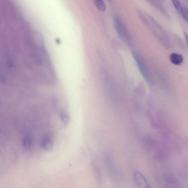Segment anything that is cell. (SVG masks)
I'll list each match as a JSON object with an SVG mask.
<instances>
[{
  "mask_svg": "<svg viewBox=\"0 0 188 188\" xmlns=\"http://www.w3.org/2000/svg\"><path fill=\"white\" fill-rule=\"evenodd\" d=\"M114 21L115 28L118 36L124 42H129L130 41L129 34L121 19L118 16H115Z\"/></svg>",
  "mask_w": 188,
  "mask_h": 188,
  "instance_id": "cell-1",
  "label": "cell"
},
{
  "mask_svg": "<svg viewBox=\"0 0 188 188\" xmlns=\"http://www.w3.org/2000/svg\"><path fill=\"white\" fill-rule=\"evenodd\" d=\"M133 178L135 182L138 187L142 188L150 187L149 183L146 178L139 171H135Z\"/></svg>",
  "mask_w": 188,
  "mask_h": 188,
  "instance_id": "cell-2",
  "label": "cell"
},
{
  "mask_svg": "<svg viewBox=\"0 0 188 188\" xmlns=\"http://www.w3.org/2000/svg\"><path fill=\"white\" fill-rule=\"evenodd\" d=\"M41 147L44 150L50 151L53 149V143L52 137L49 134L46 135L43 137L40 142Z\"/></svg>",
  "mask_w": 188,
  "mask_h": 188,
  "instance_id": "cell-3",
  "label": "cell"
},
{
  "mask_svg": "<svg viewBox=\"0 0 188 188\" xmlns=\"http://www.w3.org/2000/svg\"><path fill=\"white\" fill-rule=\"evenodd\" d=\"M134 58L136 60L137 62L139 67L140 71L141 72L144 78L146 79L148 81H150V78L149 74L148 71L147 69V68L146 64L143 62L142 59L139 56L137 55L136 54H134Z\"/></svg>",
  "mask_w": 188,
  "mask_h": 188,
  "instance_id": "cell-4",
  "label": "cell"
},
{
  "mask_svg": "<svg viewBox=\"0 0 188 188\" xmlns=\"http://www.w3.org/2000/svg\"><path fill=\"white\" fill-rule=\"evenodd\" d=\"M92 169L93 170L94 175H95L97 182L99 184H100L102 181L101 173L96 161L95 160H94L92 161Z\"/></svg>",
  "mask_w": 188,
  "mask_h": 188,
  "instance_id": "cell-5",
  "label": "cell"
},
{
  "mask_svg": "<svg viewBox=\"0 0 188 188\" xmlns=\"http://www.w3.org/2000/svg\"><path fill=\"white\" fill-rule=\"evenodd\" d=\"M169 59L171 63L176 65H179L182 64L184 60L183 58L182 55L174 53L170 54Z\"/></svg>",
  "mask_w": 188,
  "mask_h": 188,
  "instance_id": "cell-6",
  "label": "cell"
},
{
  "mask_svg": "<svg viewBox=\"0 0 188 188\" xmlns=\"http://www.w3.org/2000/svg\"><path fill=\"white\" fill-rule=\"evenodd\" d=\"M32 138L30 135L26 134L23 138L22 143L23 146L26 150H29L32 144Z\"/></svg>",
  "mask_w": 188,
  "mask_h": 188,
  "instance_id": "cell-7",
  "label": "cell"
},
{
  "mask_svg": "<svg viewBox=\"0 0 188 188\" xmlns=\"http://www.w3.org/2000/svg\"><path fill=\"white\" fill-rule=\"evenodd\" d=\"M164 179L166 183L170 184L177 185L179 183L177 179L171 174H167L164 175Z\"/></svg>",
  "mask_w": 188,
  "mask_h": 188,
  "instance_id": "cell-8",
  "label": "cell"
},
{
  "mask_svg": "<svg viewBox=\"0 0 188 188\" xmlns=\"http://www.w3.org/2000/svg\"><path fill=\"white\" fill-rule=\"evenodd\" d=\"M93 1L96 6L100 11L104 12L106 11V5L103 0H93Z\"/></svg>",
  "mask_w": 188,
  "mask_h": 188,
  "instance_id": "cell-9",
  "label": "cell"
},
{
  "mask_svg": "<svg viewBox=\"0 0 188 188\" xmlns=\"http://www.w3.org/2000/svg\"><path fill=\"white\" fill-rule=\"evenodd\" d=\"M60 117L61 120L66 125L68 124L70 121V117L68 114L65 112H62L60 114Z\"/></svg>",
  "mask_w": 188,
  "mask_h": 188,
  "instance_id": "cell-10",
  "label": "cell"
},
{
  "mask_svg": "<svg viewBox=\"0 0 188 188\" xmlns=\"http://www.w3.org/2000/svg\"><path fill=\"white\" fill-rule=\"evenodd\" d=\"M171 1L174 6L175 8L178 12L180 14L183 8L181 7L180 3H179L178 0H171Z\"/></svg>",
  "mask_w": 188,
  "mask_h": 188,
  "instance_id": "cell-11",
  "label": "cell"
},
{
  "mask_svg": "<svg viewBox=\"0 0 188 188\" xmlns=\"http://www.w3.org/2000/svg\"><path fill=\"white\" fill-rule=\"evenodd\" d=\"M180 14L182 16L184 20L188 21V11L187 9L184 8H182Z\"/></svg>",
  "mask_w": 188,
  "mask_h": 188,
  "instance_id": "cell-12",
  "label": "cell"
}]
</instances>
